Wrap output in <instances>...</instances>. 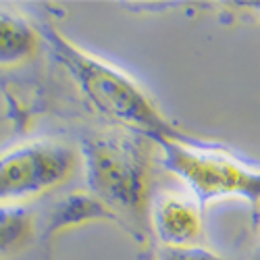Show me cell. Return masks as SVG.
<instances>
[{"label":"cell","mask_w":260,"mask_h":260,"mask_svg":"<svg viewBox=\"0 0 260 260\" xmlns=\"http://www.w3.org/2000/svg\"><path fill=\"white\" fill-rule=\"evenodd\" d=\"M108 210L92 196V193H69V196L60 198L54 202L48 210L46 219V233L50 231H60L71 225H79L85 221H100L108 219ZM113 219V216H111Z\"/></svg>","instance_id":"8"},{"label":"cell","mask_w":260,"mask_h":260,"mask_svg":"<svg viewBox=\"0 0 260 260\" xmlns=\"http://www.w3.org/2000/svg\"><path fill=\"white\" fill-rule=\"evenodd\" d=\"M148 225L162 248L198 246L204 235L200 200L187 189H158L150 200Z\"/></svg>","instance_id":"5"},{"label":"cell","mask_w":260,"mask_h":260,"mask_svg":"<svg viewBox=\"0 0 260 260\" xmlns=\"http://www.w3.org/2000/svg\"><path fill=\"white\" fill-rule=\"evenodd\" d=\"M50 42L60 62L77 81L79 90L88 96L96 111L115 123V127L142 134L156 144L177 138L156 102L132 75L111 60L81 48L60 31L52 29Z\"/></svg>","instance_id":"2"},{"label":"cell","mask_w":260,"mask_h":260,"mask_svg":"<svg viewBox=\"0 0 260 260\" xmlns=\"http://www.w3.org/2000/svg\"><path fill=\"white\" fill-rule=\"evenodd\" d=\"M158 260H225V258L198 244V246H181V248H162Z\"/></svg>","instance_id":"9"},{"label":"cell","mask_w":260,"mask_h":260,"mask_svg":"<svg viewBox=\"0 0 260 260\" xmlns=\"http://www.w3.org/2000/svg\"><path fill=\"white\" fill-rule=\"evenodd\" d=\"M81 169V152L60 140H31L0 152V204L44 198L69 183Z\"/></svg>","instance_id":"4"},{"label":"cell","mask_w":260,"mask_h":260,"mask_svg":"<svg viewBox=\"0 0 260 260\" xmlns=\"http://www.w3.org/2000/svg\"><path fill=\"white\" fill-rule=\"evenodd\" d=\"M252 260H260V250H258V252L254 254V258H252Z\"/></svg>","instance_id":"10"},{"label":"cell","mask_w":260,"mask_h":260,"mask_svg":"<svg viewBox=\"0 0 260 260\" xmlns=\"http://www.w3.org/2000/svg\"><path fill=\"white\" fill-rule=\"evenodd\" d=\"M38 231V216L23 204H0V258L23 252Z\"/></svg>","instance_id":"6"},{"label":"cell","mask_w":260,"mask_h":260,"mask_svg":"<svg viewBox=\"0 0 260 260\" xmlns=\"http://www.w3.org/2000/svg\"><path fill=\"white\" fill-rule=\"evenodd\" d=\"M38 31L23 17L0 11V64H19L36 54Z\"/></svg>","instance_id":"7"},{"label":"cell","mask_w":260,"mask_h":260,"mask_svg":"<svg viewBox=\"0 0 260 260\" xmlns=\"http://www.w3.org/2000/svg\"><path fill=\"white\" fill-rule=\"evenodd\" d=\"M165 167L177 175L200 204L242 198L260 204V169L246 165L221 148H204L177 138L158 142Z\"/></svg>","instance_id":"3"},{"label":"cell","mask_w":260,"mask_h":260,"mask_svg":"<svg viewBox=\"0 0 260 260\" xmlns=\"http://www.w3.org/2000/svg\"><path fill=\"white\" fill-rule=\"evenodd\" d=\"M154 140L123 127L96 129L83 138L81 167L90 193L127 229H150Z\"/></svg>","instance_id":"1"}]
</instances>
